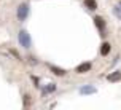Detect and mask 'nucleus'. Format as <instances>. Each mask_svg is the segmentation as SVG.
I'll return each mask as SVG.
<instances>
[{"label":"nucleus","mask_w":121,"mask_h":110,"mask_svg":"<svg viewBox=\"0 0 121 110\" xmlns=\"http://www.w3.org/2000/svg\"><path fill=\"white\" fill-rule=\"evenodd\" d=\"M115 14L121 19V6H115Z\"/></svg>","instance_id":"11"},{"label":"nucleus","mask_w":121,"mask_h":110,"mask_svg":"<svg viewBox=\"0 0 121 110\" xmlns=\"http://www.w3.org/2000/svg\"><path fill=\"white\" fill-rule=\"evenodd\" d=\"M94 22H96V27L100 31V35H105V27H107V24H105L104 18H100V16H96V18H94Z\"/></svg>","instance_id":"3"},{"label":"nucleus","mask_w":121,"mask_h":110,"mask_svg":"<svg viewBox=\"0 0 121 110\" xmlns=\"http://www.w3.org/2000/svg\"><path fill=\"white\" fill-rule=\"evenodd\" d=\"M110 48H112V46H110V43H108V42L102 43V48H100V54H102V56H107V54L110 53Z\"/></svg>","instance_id":"7"},{"label":"nucleus","mask_w":121,"mask_h":110,"mask_svg":"<svg viewBox=\"0 0 121 110\" xmlns=\"http://www.w3.org/2000/svg\"><path fill=\"white\" fill-rule=\"evenodd\" d=\"M80 92H81V94H94V92H96V88H94V86H83V88L80 89Z\"/></svg>","instance_id":"6"},{"label":"nucleus","mask_w":121,"mask_h":110,"mask_svg":"<svg viewBox=\"0 0 121 110\" xmlns=\"http://www.w3.org/2000/svg\"><path fill=\"white\" fill-rule=\"evenodd\" d=\"M89 70H91V62H83V64H80L78 67L75 69L77 73H85V72H89Z\"/></svg>","instance_id":"4"},{"label":"nucleus","mask_w":121,"mask_h":110,"mask_svg":"<svg viewBox=\"0 0 121 110\" xmlns=\"http://www.w3.org/2000/svg\"><path fill=\"white\" fill-rule=\"evenodd\" d=\"M19 43H21V46L22 48H30V45H32V40H30V35H29V32L27 31H21L19 32Z\"/></svg>","instance_id":"1"},{"label":"nucleus","mask_w":121,"mask_h":110,"mask_svg":"<svg viewBox=\"0 0 121 110\" xmlns=\"http://www.w3.org/2000/svg\"><path fill=\"white\" fill-rule=\"evenodd\" d=\"M18 19L19 21H26L27 19V14H29V5L27 3H21V5L18 6Z\"/></svg>","instance_id":"2"},{"label":"nucleus","mask_w":121,"mask_h":110,"mask_svg":"<svg viewBox=\"0 0 121 110\" xmlns=\"http://www.w3.org/2000/svg\"><path fill=\"white\" fill-rule=\"evenodd\" d=\"M107 78H108V81H112V83H116V81H120V80H121V72H120V70H115V72L110 73Z\"/></svg>","instance_id":"5"},{"label":"nucleus","mask_w":121,"mask_h":110,"mask_svg":"<svg viewBox=\"0 0 121 110\" xmlns=\"http://www.w3.org/2000/svg\"><path fill=\"white\" fill-rule=\"evenodd\" d=\"M120 5H121V3H120Z\"/></svg>","instance_id":"12"},{"label":"nucleus","mask_w":121,"mask_h":110,"mask_svg":"<svg viewBox=\"0 0 121 110\" xmlns=\"http://www.w3.org/2000/svg\"><path fill=\"white\" fill-rule=\"evenodd\" d=\"M51 70H53V73L54 75H59V77H62V75H65V70L64 69H59V67H54V66H51Z\"/></svg>","instance_id":"9"},{"label":"nucleus","mask_w":121,"mask_h":110,"mask_svg":"<svg viewBox=\"0 0 121 110\" xmlns=\"http://www.w3.org/2000/svg\"><path fill=\"white\" fill-rule=\"evenodd\" d=\"M54 89H56V85H54V83H49V86H46V88L43 89V92H45V94H48V92H53Z\"/></svg>","instance_id":"10"},{"label":"nucleus","mask_w":121,"mask_h":110,"mask_svg":"<svg viewBox=\"0 0 121 110\" xmlns=\"http://www.w3.org/2000/svg\"><path fill=\"white\" fill-rule=\"evenodd\" d=\"M85 5L89 10H97V2L96 0H85Z\"/></svg>","instance_id":"8"}]
</instances>
